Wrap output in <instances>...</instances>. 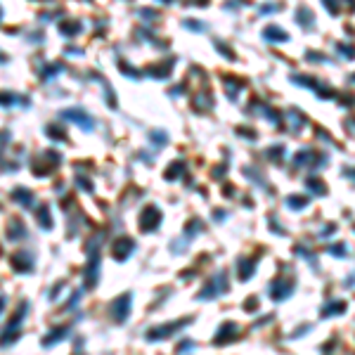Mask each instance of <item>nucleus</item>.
I'll list each match as a JSON object with an SVG mask.
<instances>
[{
  "label": "nucleus",
  "instance_id": "nucleus-1",
  "mask_svg": "<svg viewBox=\"0 0 355 355\" xmlns=\"http://www.w3.org/2000/svg\"><path fill=\"white\" fill-rule=\"evenodd\" d=\"M128 310H130V294H121L116 301L111 303V315H114L116 322H123L126 315H128Z\"/></svg>",
  "mask_w": 355,
  "mask_h": 355
},
{
  "label": "nucleus",
  "instance_id": "nucleus-2",
  "mask_svg": "<svg viewBox=\"0 0 355 355\" xmlns=\"http://www.w3.org/2000/svg\"><path fill=\"white\" fill-rule=\"evenodd\" d=\"M62 116L74 121V123H79L81 128H86V130L92 128V118H90L86 111H81V109H67V111H62Z\"/></svg>",
  "mask_w": 355,
  "mask_h": 355
},
{
  "label": "nucleus",
  "instance_id": "nucleus-3",
  "mask_svg": "<svg viewBox=\"0 0 355 355\" xmlns=\"http://www.w3.org/2000/svg\"><path fill=\"white\" fill-rule=\"evenodd\" d=\"M12 267H14L17 272H31V270H33V258H31V254H26V251L14 254V256H12Z\"/></svg>",
  "mask_w": 355,
  "mask_h": 355
},
{
  "label": "nucleus",
  "instance_id": "nucleus-4",
  "mask_svg": "<svg viewBox=\"0 0 355 355\" xmlns=\"http://www.w3.org/2000/svg\"><path fill=\"white\" fill-rule=\"evenodd\" d=\"M130 251H133V242H130L128 237H121V239H116L111 244V256L116 258V261H123Z\"/></svg>",
  "mask_w": 355,
  "mask_h": 355
},
{
  "label": "nucleus",
  "instance_id": "nucleus-5",
  "mask_svg": "<svg viewBox=\"0 0 355 355\" xmlns=\"http://www.w3.org/2000/svg\"><path fill=\"white\" fill-rule=\"evenodd\" d=\"M159 220H161V213H159L154 206H149L147 211L142 213V223H140V227H142V230H157Z\"/></svg>",
  "mask_w": 355,
  "mask_h": 355
},
{
  "label": "nucleus",
  "instance_id": "nucleus-6",
  "mask_svg": "<svg viewBox=\"0 0 355 355\" xmlns=\"http://www.w3.org/2000/svg\"><path fill=\"white\" fill-rule=\"evenodd\" d=\"M7 237H10L12 242H19V239L26 237V227H24V223H21L19 218H12L10 220V225H7Z\"/></svg>",
  "mask_w": 355,
  "mask_h": 355
},
{
  "label": "nucleus",
  "instance_id": "nucleus-7",
  "mask_svg": "<svg viewBox=\"0 0 355 355\" xmlns=\"http://www.w3.org/2000/svg\"><path fill=\"white\" fill-rule=\"evenodd\" d=\"M12 199H14L17 204H21V206H26V208H33V201H36L33 192H29V189H24V187L14 189V192H12Z\"/></svg>",
  "mask_w": 355,
  "mask_h": 355
},
{
  "label": "nucleus",
  "instance_id": "nucleus-8",
  "mask_svg": "<svg viewBox=\"0 0 355 355\" xmlns=\"http://www.w3.org/2000/svg\"><path fill=\"white\" fill-rule=\"evenodd\" d=\"M64 332H67V327H62V329H55V332H52V334H55V336H48V339H43V346L48 348V346L57 344L59 339H64Z\"/></svg>",
  "mask_w": 355,
  "mask_h": 355
},
{
  "label": "nucleus",
  "instance_id": "nucleus-9",
  "mask_svg": "<svg viewBox=\"0 0 355 355\" xmlns=\"http://www.w3.org/2000/svg\"><path fill=\"white\" fill-rule=\"evenodd\" d=\"M38 218H40V227H52V223H50V218H48V206H40L38 208Z\"/></svg>",
  "mask_w": 355,
  "mask_h": 355
},
{
  "label": "nucleus",
  "instance_id": "nucleus-10",
  "mask_svg": "<svg viewBox=\"0 0 355 355\" xmlns=\"http://www.w3.org/2000/svg\"><path fill=\"white\" fill-rule=\"evenodd\" d=\"M5 303H7V298H5V296H0V313H2V308H5Z\"/></svg>",
  "mask_w": 355,
  "mask_h": 355
}]
</instances>
